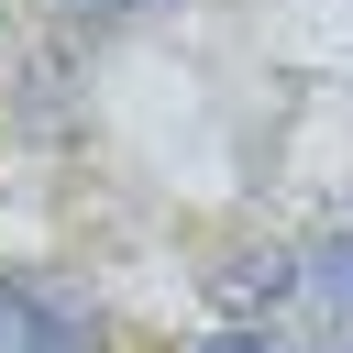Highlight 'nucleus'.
<instances>
[{"label": "nucleus", "instance_id": "2", "mask_svg": "<svg viewBox=\"0 0 353 353\" xmlns=\"http://www.w3.org/2000/svg\"><path fill=\"white\" fill-rule=\"evenodd\" d=\"M0 353H88V287L55 265L0 276Z\"/></svg>", "mask_w": 353, "mask_h": 353}, {"label": "nucleus", "instance_id": "1", "mask_svg": "<svg viewBox=\"0 0 353 353\" xmlns=\"http://www.w3.org/2000/svg\"><path fill=\"white\" fill-rule=\"evenodd\" d=\"M287 353H353V232H320L287 254Z\"/></svg>", "mask_w": 353, "mask_h": 353}, {"label": "nucleus", "instance_id": "4", "mask_svg": "<svg viewBox=\"0 0 353 353\" xmlns=\"http://www.w3.org/2000/svg\"><path fill=\"white\" fill-rule=\"evenodd\" d=\"M66 11H143V0H66Z\"/></svg>", "mask_w": 353, "mask_h": 353}, {"label": "nucleus", "instance_id": "3", "mask_svg": "<svg viewBox=\"0 0 353 353\" xmlns=\"http://www.w3.org/2000/svg\"><path fill=\"white\" fill-rule=\"evenodd\" d=\"M210 353H287L276 331H254V320H232V331H210Z\"/></svg>", "mask_w": 353, "mask_h": 353}]
</instances>
